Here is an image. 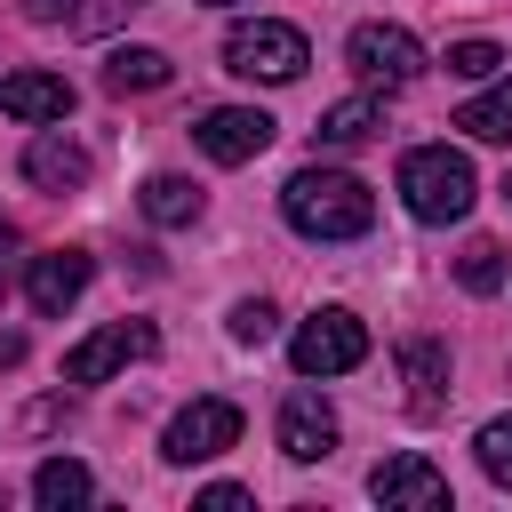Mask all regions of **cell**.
Returning <instances> with one entry per match:
<instances>
[{
  "mask_svg": "<svg viewBox=\"0 0 512 512\" xmlns=\"http://www.w3.org/2000/svg\"><path fill=\"white\" fill-rule=\"evenodd\" d=\"M456 128H464V136H480V144H512V72H496V80L456 112Z\"/></svg>",
  "mask_w": 512,
  "mask_h": 512,
  "instance_id": "cell-18",
  "label": "cell"
},
{
  "mask_svg": "<svg viewBox=\"0 0 512 512\" xmlns=\"http://www.w3.org/2000/svg\"><path fill=\"white\" fill-rule=\"evenodd\" d=\"M32 504H40V512H80V504H96L88 464H80V456H48V464L32 472Z\"/></svg>",
  "mask_w": 512,
  "mask_h": 512,
  "instance_id": "cell-15",
  "label": "cell"
},
{
  "mask_svg": "<svg viewBox=\"0 0 512 512\" xmlns=\"http://www.w3.org/2000/svg\"><path fill=\"white\" fill-rule=\"evenodd\" d=\"M344 64H352L368 88H408V80L424 72V40H416L408 24H352Z\"/></svg>",
  "mask_w": 512,
  "mask_h": 512,
  "instance_id": "cell-5",
  "label": "cell"
},
{
  "mask_svg": "<svg viewBox=\"0 0 512 512\" xmlns=\"http://www.w3.org/2000/svg\"><path fill=\"white\" fill-rule=\"evenodd\" d=\"M224 328H232V344H272V336H280V312H272L264 296H240V304L224 312Z\"/></svg>",
  "mask_w": 512,
  "mask_h": 512,
  "instance_id": "cell-22",
  "label": "cell"
},
{
  "mask_svg": "<svg viewBox=\"0 0 512 512\" xmlns=\"http://www.w3.org/2000/svg\"><path fill=\"white\" fill-rule=\"evenodd\" d=\"M88 280H96V256H88V248H48V256L24 264V304H32L40 320H56V312L80 304Z\"/></svg>",
  "mask_w": 512,
  "mask_h": 512,
  "instance_id": "cell-10",
  "label": "cell"
},
{
  "mask_svg": "<svg viewBox=\"0 0 512 512\" xmlns=\"http://www.w3.org/2000/svg\"><path fill=\"white\" fill-rule=\"evenodd\" d=\"M128 8H136V0H88V8H72L64 24H72V32H104V24H120Z\"/></svg>",
  "mask_w": 512,
  "mask_h": 512,
  "instance_id": "cell-24",
  "label": "cell"
},
{
  "mask_svg": "<svg viewBox=\"0 0 512 512\" xmlns=\"http://www.w3.org/2000/svg\"><path fill=\"white\" fill-rule=\"evenodd\" d=\"M288 360H296V376H344V368L368 360V320L344 312V304H320V312L288 336Z\"/></svg>",
  "mask_w": 512,
  "mask_h": 512,
  "instance_id": "cell-4",
  "label": "cell"
},
{
  "mask_svg": "<svg viewBox=\"0 0 512 512\" xmlns=\"http://www.w3.org/2000/svg\"><path fill=\"white\" fill-rule=\"evenodd\" d=\"M24 16H32V24H64V16H72V0H24Z\"/></svg>",
  "mask_w": 512,
  "mask_h": 512,
  "instance_id": "cell-26",
  "label": "cell"
},
{
  "mask_svg": "<svg viewBox=\"0 0 512 512\" xmlns=\"http://www.w3.org/2000/svg\"><path fill=\"white\" fill-rule=\"evenodd\" d=\"M240 504H256L240 480H216V488H200V512H240Z\"/></svg>",
  "mask_w": 512,
  "mask_h": 512,
  "instance_id": "cell-25",
  "label": "cell"
},
{
  "mask_svg": "<svg viewBox=\"0 0 512 512\" xmlns=\"http://www.w3.org/2000/svg\"><path fill=\"white\" fill-rule=\"evenodd\" d=\"M312 64V48H304V32L296 24H280V16H256V24H232L224 32V72H240V80H296Z\"/></svg>",
  "mask_w": 512,
  "mask_h": 512,
  "instance_id": "cell-3",
  "label": "cell"
},
{
  "mask_svg": "<svg viewBox=\"0 0 512 512\" xmlns=\"http://www.w3.org/2000/svg\"><path fill=\"white\" fill-rule=\"evenodd\" d=\"M400 384H408V416H440L448 408V344L440 336H408L400 344Z\"/></svg>",
  "mask_w": 512,
  "mask_h": 512,
  "instance_id": "cell-14",
  "label": "cell"
},
{
  "mask_svg": "<svg viewBox=\"0 0 512 512\" xmlns=\"http://www.w3.org/2000/svg\"><path fill=\"white\" fill-rule=\"evenodd\" d=\"M8 360H24V336H0V368H8Z\"/></svg>",
  "mask_w": 512,
  "mask_h": 512,
  "instance_id": "cell-27",
  "label": "cell"
},
{
  "mask_svg": "<svg viewBox=\"0 0 512 512\" xmlns=\"http://www.w3.org/2000/svg\"><path fill=\"white\" fill-rule=\"evenodd\" d=\"M336 448V408L320 392H288L280 400V456L288 464H320Z\"/></svg>",
  "mask_w": 512,
  "mask_h": 512,
  "instance_id": "cell-11",
  "label": "cell"
},
{
  "mask_svg": "<svg viewBox=\"0 0 512 512\" xmlns=\"http://www.w3.org/2000/svg\"><path fill=\"white\" fill-rule=\"evenodd\" d=\"M192 144H200L216 168H240V160H256V152L272 144V112H256V104H216V112H200Z\"/></svg>",
  "mask_w": 512,
  "mask_h": 512,
  "instance_id": "cell-9",
  "label": "cell"
},
{
  "mask_svg": "<svg viewBox=\"0 0 512 512\" xmlns=\"http://www.w3.org/2000/svg\"><path fill=\"white\" fill-rule=\"evenodd\" d=\"M448 72H456V80H496V72H504V48H496V40H456V48H448Z\"/></svg>",
  "mask_w": 512,
  "mask_h": 512,
  "instance_id": "cell-23",
  "label": "cell"
},
{
  "mask_svg": "<svg viewBox=\"0 0 512 512\" xmlns=\"http://www.w3.org/2000/svg\"><path fill=\"white\" fill-rule=\"evenodd\" d=\"M0 112L24 120V128H48V120L72 112V80L64 72H8L0 80Z\"/></svg>",
  "mask_w": 512,
  "mask_h": 512,
  "instance_id": "cell-12",
  "label": "cell"
},
{
  "mask_svg": "<svg viewBox=\"0 0 512 512\" xmlns=\"http://www.w3.org/2000/svg\"><path fill=\"white\" fill-rule=\"evenodd\" d=\"M152 352H160L152 320H112V328H96L64 352V384H104V376H120L128 360H152Z\"/></svg>",
  "mask_w": 512,
  "mask_h": 512,
  "instance_id": "cell-6",
  "label": "cell"
},
{
  "mask_svg": "<svg viewBox=\"0 0 512 512\" xmlns=\"http://www.w3.org/2000/svg\"><path fill=\"white\" fill-rule=\"evenodd\" d=\"M504 200H512V176H504Z\"/></svg>",
  "mask_w": 512,
  "mask_h": 512,
  "instance_id": "cell-29",
  "label": "cell"
},
{
  "mask_svg": "<svg viewBox=\"0 0 512 512\" xmlns=\"http://www.w3.org/2000/svg\"><path fill=\"white\" fill-rule=\"evenodd\" d=\"M176 80V64L160 56V48H112L104 56V88L112 96H152V88H168Z\"/></svg>",
  "mask_w": 512,
  "mask_h": 512,
  "instance_id": "cell-16",
  "label": "cell"
},
{
  "mask_svg": "<svg viewBox=\"0 0 512 512\" xmlns=\"http://www.w3.org/2000/svg\"><path fill=\"white\" fill-rule=\"evenodd\" d=\"M368 496H376L384 512H440V504H448V472H440L432 456L400 448V456H384V464L368 472Z\"/></svg>",
  "mask_w": 512,
  "mask_h": 512,
  "instance_id": "cell-8",
  "label": "cell"
},
{
  "mask_svg": "<svg viewBox=\"0 0 512 512\" xmlns=\"http://www.w3.org/2000/svg\"><path fill=\"white\" fill-rule=\"evenodd\" d=\"M280 216H288V232H304V240H360L368 224H376V192L360 184V176H344V168H296L288 184H280Z\"/></svg>",
  "mask_w": 512,
  "mask_h": 512,
  "instance_id": "cell-1",
  "label": "cell"
},
{
  "mask_svg": "<svg viewBox=\"0 0 512 512\" xmlns=\"http://www.w3.org/2000/svg\"><path fill=\"white\" fill-rule=\"evenodd\" d=\"M24 176L40 184V192H88V176H96V160L72 144V136H56V128H40L32 144H24Z\"/></svg>",
  "mask_w": 512,
  "mask_h": 512,
  "instance_id": "cell-13",
  "label": "cell"
},
{
  "mask_svg": "<svg viewBox=\"0 0 512 512\" xmlns=\"http://www.w3.org/2000/svg\"><path fill=\"white\" fill-rule=\"evenodd\" d=\"M376 128H384V104H376V96H344V104L320 112V144H328V152H352V144H368Z\"/></svg>",
  "mask_w": 512,
  "mask_h": 512,
  "instance_id": "cell-19",
  "label": "cell"
},
{
  "mask_svg": "<svg viewBox=\"0 0 512 512\" xmlns=\"http://www.w3.org/2000/svg\"><path fill=\"white\" fill-rule=\"evenodd\" d=\"M8 248H16V232H8V216H0V256H8Z\"/></svg>",
  "mask_w": 512,
  "mask_h": 512,
  "instance_id": "cell-28",
  "label": "cell"
},
{
  "mask_svg": "<svg viewBox=\"0 0 512 512\" xmlns=\"http://www.w3.org/2000/svg\"><path fill=\"white\" fill-rule=\"evenodd\" d=\"M400 200L416 224H456V216H472L480 176L456 144H416V152H400Z\"/></svg>",
  "mask_w": 512,
  "mask_h": 512,
  "instance_id": "cell-2",
  "label": "cell"
},
{
  "mask_svg": "<svg viewBox=\"0 0 512 512\" xmlns=\"http://www.w3.org/2000/svg\"><path fill=\"white\" fill-rule=\"evenodd\" d=\"M472 456H480V472H488L496 488H512V416H488V424L472 432Z\"/></svg>",
  "mask_w": 512,
  "mask_h": 512,
  "instance_id": "cell-21",
  "label": "cell"
},
{
  "mask_svg": "<svg viewBox=\"0 0 512 512\" xmlns=\"http://www.w3.org/2000/svg\"><path fill=\"white\" fill-rule=\"evenodd\" d=\"M232 440H240V408L208 392V400H184V408L168 416L160 456H168V464H208V456H224Z\"/></svg>",
  "mask_w": 512,
  "mask_h": 512,
  "instance_id": "cell-7",
  "label": "cell"
},
{
  "mask_svg": "<svg viewBox=\"0 0 512 512\" xmlns=\"http://www.w3.org/2000/svg\"><path fill=\"white\" fill-rule=\"evenodd\" d=\"M504 272H512V264H504V248H496V240H472V248L456 256V280H464L472 296H496V288H504Z\"/></svg>",
  "mask_w": 512,
  "mask_h": 512,
  "instance_id": "cell-20",
  "label": "cell"
},
{
  "mask_svg": "<svg viewBox=\"0 0 512 512\" xmlns=\"http://www.w3.org/2000/svg\"><path fill=\"white\" fill-rule=\"evenodd\" d=\"M136 208L152 216V224H200V208H208V192L192 184V176H144V192H136Z\"/></svg>",
  "mask_w": 512,
  "mask_h": 512,
  "instance_id": "cell-17",
  "label": "cell"
}]
</instances>
